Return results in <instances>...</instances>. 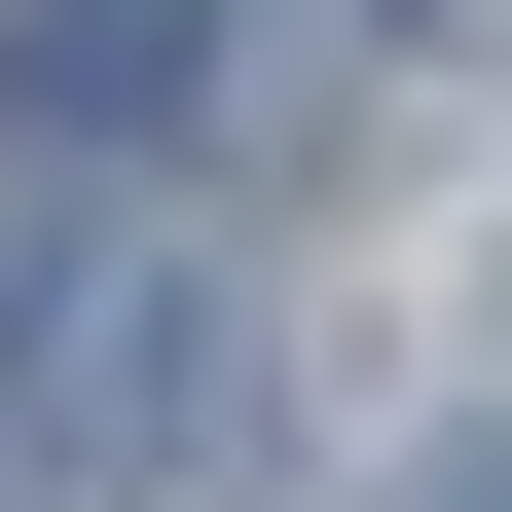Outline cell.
I'll use <instances>...</instances> for the list:
<instances>
[{
  "label": "cell",
  "instance_id": "cell-1",
  "mask_svg": "<svg viewBox=\"0 0 512 512\" xmlns=\"http://www.w3.org/2000/svg\"><path fill=\"white\" fill-rule=\"evenodd\" d=\"M220 403H256V293L183 220H0V439L37 476H220Z\"/></svg>",
  "mask_w": 512,
  "mask_h": 512
},
{
  "label": "cell",
  "instance_id": "cell-2",
  "mask_svg": "<svg viewBox=\"0 0 512 512\" xmlns=\"http://www.w3.org/2000/svg\"><path fill=\"white\" fill-rule=\"evenodd\" d=\"M0 110H37V147L110 183V147H147V110H183V0H0Z\"/></svg>",
  "mask_w": 512,
  "mask_h": 512
},
{
  "label": "cell",
  "instance_id": "cell-3",
  "mask_svg": "<svg viewBox=\"0 0 512 512\" xmlns=\"http://www.w3.org/2000/svg\"><path fill=\"white\" fill-rule=\"evenodd\" d=\"M366 37H403V0H293V147H330V74H366Z\"/></svg>",
  "mask_w": 512,
  "mask_h": 512
},
{
  "label": "cell",
  "instance_id": "cell-4",
  "mask_svg": "<svg viewBox=\"0 0 512 512\" xmlns=\"http://www.w3.org/2000/svg\"><path fill=\"white\" fill-rule=\"evenodd\" d=\"M439 512H512V403H476V439H439Z\"/></svg>",
  "mask_w": 512,
  "mask_h": 512
}]
</instances>
